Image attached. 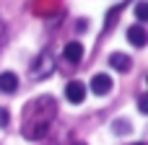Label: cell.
<instances>
[{
    "instance_id": "6da1fadb",
    "label": "cell",
    "mask_w": 148,
    "mask_h": 145,
    "mask_svg": "<svg viewBox=\"0 0 148 145\" xmlns=\"http://www.w3.org/2000/svg\"><path fill=\"white\" fill-rule=\"evenodd\" d=\"M55 117V99L52 96H39L34 99L26 109H23V125H21V135L26 140H39L47 135L49 122Z\"/></svg>"
},
{
    "instance_id": "7a4b0ae2",
    "label": "cell",
    "mask_w": 148,
    "mask_h": 145,
    "mask_svg": "<svg viewBox=\"0 0 148 145\" xmlns=\"http://www.w3.org/2000/svg\"><path fill=\"white\" fill-rule=\"evenodd\" d=\"M52 70H55V60H52V54H49V52H42V54L31 62L29 75H31L34 80H44V78L52 75Z\"/></svg>"
},
{
    "instance_id": "3957f363",
    "label": "cell",
    "mask_w": 148,
    "mask_h": 145,
    "mask_svg": "<svg viewBox=\"0 0 148 145\" xmlns=\"http://www.w3.org/2000/svg\"><path fill=\"white\" fill-rule=\"evenodd\" d=\"M112 86H114V83H112V78H109L107 73H99V75H94V78H91V86H88V88H91L96 96H104V93H109V91H112Z\"/></svg>"
},
{
    "instance_id": "277c9868",
    "label": "cell",
    "mask_w": 148,
    "mask_h": 145,
    "mask_svg": "<svg viewBox=\"0 0 148 145\" xmlns=\"http://www.w3.org/2000/svg\"><path fill=\"white\" fill-rule=\"evenodd\" d=\"M65 99H68L70 104H81V101L86 99V86H83L81 80H70V83L65 86Z\"/></svg>"
},
{
    "instance_id": "5b68a950",
    "label": "cell",
    "mask_w": 148,
    "mask_h": 145,
    "mask_svg": "<svg viewBox=\"0 0 148 145\" xmlns=\"http://www.w3.org/2000/svg\"><path fill=\"white\" fill-rule=\"evenodd\" d=\"M127 42L133 44V47H146V42H148V34H146V29L140 26V23H135V26H127Z\"/></svg>"
},
{
    "instance_id": "8992f818",
    "label": "cell",
    "mask_w": 148,
    "mask_h": 145,
    "mask_svg": "<svg viewBox=\"0 0 148 145\" xmlns=\"http://www.w3.org/2000/svg\"><path fill=\"white\" fill-rule=\"evenodd\" d=\"M109 67H114L117 73H127L133 67V60L127 54H122V52H112L109 54Z\"/></svg>"
},
{
    "instance_id": "52a82bcc",
    "label": "cell",
    "mask_w": 148,
    "mask_h": 145,
    "mask_svg": "<svg viewBox=\"0 0 148 145\" xmlns=\"http://www.w3.org/2000/svg\"><path fill=\"white\" fill-rule=\"evenodd\" d=\"M62 57H65L68 62L78 65V62H81V57H83V44H81V42H70V44H65Z\"/></svg>"
},
{
    "instance_id": "ba28073f",
    "label": "cell",
    "mask_w": 148,
    "mask_h": 145,
    "mask_svg": "<svg viewBox=\"0 0 148 145\" xmlns=\"http://www.w3.org/2000/svg\"><path fill=\"white\" fill-rule=\"evenodd\" d=\"M16 88H18V75L16 73H0V91L16 93Z\"/></svg>"
},
{
    "instance_id": "9c48e42d",
    "label": "cell",
    "mask_w": 148,
    "mask_h": 145,
    "mask_svg": "<svg viewBox=\"0 0 148 145\" xmlns=\"http://www.w3.org/2000/svg\"><path fill=\"white\" fill-rule=\"evenodd\" d=\"M135 16H138V21H146V18H148V3H146V0L135 3Z\"/></svg>"
},
{
    "instance_id": "30bf717a",
    "label": "cell",
    "mask_w": 148,
    "mask_h": 145,
    "mask_svg": "<svg viewBox=\"0 0 148 145\" xmlns=\"http://www.w3.org/2000/svg\"><path fill=\"white\" fill-rule=\"evenodd\" d=\"M133 127H130V122H125V119H117L114 122V132L117 135H125V132H130Z\"/></svg>"
},
{
    "instance_id": "8fae6325",
    "label": "cell",
    "mask_w": 148,
    "mask_h": 145,
    "mask_svg": "<svg viewBox=\"0 0 148 145\" xmlns=\"http://www.w3.org/2000/svg\"><path fill=\"white\" fill-rule=\"evenodd\" d=\"M120 10H122V5H114V8L109 10V16H107V29H112V23H114V18L120 16Z\"/></svg>"
},
{
    "instance_id": "7c38bea8",
    "label": "cell",
    "mask_w": 148,
    "mask_h": 145,
    "mask_svg": "<svg viewBox=\"0 0 148 145\" xmlns=\"http://www.w3.org/2000/svg\"><path fill=\"white\" fill-rule=\"evenodd\" d=\"M8 119H10L8 109H0V127H5V125H8Z\"/></svg>"
},
{
    "instance_id": "4fadbf2b",
    "label": "cell",
    "mask_w": 148,
    "mask_h": 145,
    "mask_svg": "<svg viewBox=\"0 0 148 145\" xmlns=\"http://www.w3.org/2000/svg\"><path fill=\"white\" fill-rule=\"evenodd\" d=\"M138 109H140L143 114L148 112V99H146V96H140V99H138Z\"/></svg>"
},
{
    "instance_id": "5bb4252c",
    "label": "cell",
    "mask_w": 148,
    "mask_h": 145,
    "mask_svg": "<svg viewBox=\"0 0 148 145\" xmlns=\"http://www.w3.org/2000/svg\"><path fill=\"white\" fill-rule=\"evenodd\" d=\"M0 39H3V21H0Z\"/></svg>"
},
{
    "instance_id": "9a60e30c",
    "label": "cell",
    "mask_w": 148,
    "mask_h": 145,
    "mask_svg": "<svg viewBox=\"0 0 148 145\" xmlns=\"http://www.w3.org/2000/svg\"><path fill=\"white\" fill-rule=\"evenodd\" d=\"M135 145H146V143H135Z\"/></svg>"
}]
</instances>
